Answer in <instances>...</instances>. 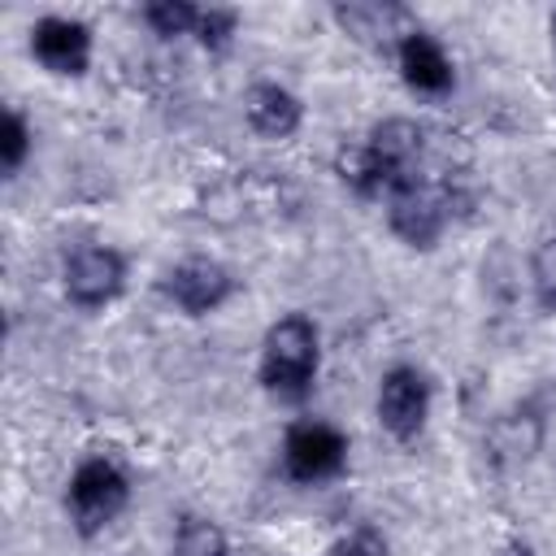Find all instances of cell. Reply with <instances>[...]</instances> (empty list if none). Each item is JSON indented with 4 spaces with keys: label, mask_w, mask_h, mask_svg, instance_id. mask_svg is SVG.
Instances as JSON below:
<instances>
[{
    "label": "cell",
    "mask_w": 556,
    "mask_h": 556,
    "mask_svg": "<svg viewBox=\"0 0 556 556\" xmlns=\"http://www.w3.org/2000/svg\"><path fill=\"white\" fill-rule=\"evenodd\" d=\"M230 291H235L230 269L222 261H208V256H191L165 274V295L191 317L222 308L230 300Z\"/></svg>",
    "instance_id": "cell-6"
},
{
    "label": "cell",
    "mask_w": 556,
    "mask_h": 556,
    "mask_svg": "<svg viewBox=\"0 0 556 556\" xmlns=\"http://www.w3.org/2000/svg\"><path fill=\"white\" fill-rule=\"evenodd\" d=\"M552 35H556V17H552Z\"/></svg>",
    "instance_id": "cell-17"
},
{
    "label": "cell",
    "mask_w": 556,
    "mask_h": 556,
    "mask_svg": "<svg viewBox=\"0 0 556 556\" xmlns=\"http://www.w3.org/2000/svg\"><path fill=\"white\" fill-rule=\"evenodd\" d=\"M239 26V13L235 9H200V22H195V35L204 48H226L230 35Z\"/></svg>",
    "instance_id": "cell-13"
},
{
    "label": "cell",
    "mask_w": 556,
    "mask_h": 556,
    "mask_svg": "<svg viewBox=\"0 0 556 556\" xmlns=\"http://www.w3.org/2000/svg\"><path fill=\"white\" fill-rule=\"evenodd\" d=\"M30 52L52 74H83L91 61V26L78 17H39L30 30Z\"/></svg>",
    "instance_id": "cell-7"
},
{
    "label": "cell",
    "mask_w": 556,
    "mask_h": 556,
    "mask_svg": "<svg viewBox=\"0 0 556 556\" xmlns=\"http://www.w3.org/2000/svg\"><path fill=\"white\" fill-rule=\"evenodd\" d=\"M26 148H30V130H26V122L9 109V113H4V130H0V165L13 174V169L26 161Z\"/></svg>",
    "instance_id": "cell-14"
},
{
    "label": "cell",
    "mask_w": 556,
    "mask_h": 556,
    "mask_svg": "<svg viewBox=\"0 0 556 556\" xmlns=\"http://www.w3.org/2000/svg\"><path fill=\"white\" fill-rule=\"evenodd\" d=\"M126 287V261L113 248H74L65 261V295L83 308H100L109 304L117 291Z\"/></svg>",
    "instance_id": "cell-4"
},
{
    "label": "cell",
    "mask_w": 556,
    "mask_h": 556,
    "mask_svg": "<svg viewBox=\"0 0 556 556\" xmlns=\"http://www.w3.org/2000/svg\"><path fill=\"white\" fill-rule=\"evenodd\" d=\"M243 109H248L252 130H261V135H269V139H287V135L300 126V100H295L287 87H278V83H256V87H248Z\"/></svg>",
    "instance_id": "cell-10"
},
{
    "label": "cell",
    "mask_w": 556,
    "mask_h": 556,
    "mask_svg": "<svg viewBox=\"0 0 556 556\" xmlns=\"http://www.w3.org/2000/svg\"><path fill=\"white\" fill-rule=\"evenodd\" d=\"M169 556H226V534L204 517H182Z\"/></svg>",
    "instance_id": "cell-11"
},
{
    "label": "cell",
    "mask_w": 556,
    "mask_h": 556,
    "mask_svg": "<svg viewBox=\"0 0 556 556\" xmlns=\"http://www.w3.org/2000/svg\"><path fill=\"white\" fill-rule=\"evenodd\" d=\"M430 413V382L421 369L413 365H395L382 374L378 387V421L395 434V439H413L426 426Z\"/></svg>",
    "instance_id": "cell-5"
},
{
    "label": "cell",
    "mask_w": 556,
    "mask_h": 556,
    "mask_svg": "<svg viewBox=\"0 0 556 556\" xmlns=\"http://www.w3.org/2000/svg\"><path fill=\"white\" fill-rule=\"evenodd\" d=\"M334 556H387V543H382L378 530L361 526V530H352V534H343L334 543Z\"/></svg>",
    "instance_id": "cell-15"
},
{
    "label": "cell",
    "mask_w": 556,
    "mask_h": 556,
    "mask_svg": "<svg viewBox=\"0 0 556 556\" xmlns=\"http://www.w3.org/2000/svg\"><path fill=\"white\" fill-rule=\"evenodd\" d=\"M348 460V439L326 421H295L282 443V465L295 482H321L334 478Z\"/></svg>",
    "instance_id": "cell-3"
},
{
    "label": "cell",
    "mask_w": 556,
    "mask_h": 556,
    "mask_svg": "<svg viewBox=\"0 0 556 556\" xmlns=\"http://www.w3.org/2000/svg\"><path fill=\"white\" fill-rule=\"evenodd\" d=\"M400 74H404V83L413 91L439 96V91L452 87V61H447V52L430 35H421V30H408L400 39Z\"/></svg>",
    "instance_id": "cell-9"
},
{
    "label": "cell",
    "mask_w": 556,
    "mask_h": 556,
    "mask_svg": "<svg viewBox=\"0 0 556 556\" xmlns=\"http://www.w3.org/2000/svg\"><path fill=\"white\" fill-rule=\"evenodd\" d=\"M317 374V326L304 313H287L265 330L261 387L278 400H304Z\"/></svg>",
    "instance_id": "cell-1"
},
{
    "label": "cell",
    "mask_w": 556,
    "mask_h": 556,
    "mask_svg": "<svg viewBox=\"0 0 556 556\" xmlns=\"http://www.w3.org/2000/svg\"><path fill=\"white\" fill-rule=\"evenodd\" d=\"M387 217H391V230L413 243V248H434V239L443 235V222H447V200L426 187V182H413L404 191H395L387 200Z\"/></svg>",
    "instance_id": "cell-8"
},
{
    "label": "cell",
    "mask_w": 556,
    "mask_h": 556,
    "mask_svg": "<svg viewBox=\"0 0 556 556\" xmlns=\"http://www.w3.org/2000/svg\"><path fill=\"white\" fill-rule=\"evenodd\" d=\"M143 17H148V26H152L156 35H187V30H195L200 9L178 4V0H156V4L143 9Z\"/></svg>",
    "instance_id": "cell-12"
},
{
    "label": "cell",
    "mask_w": 556,
    "mask_h": 556,
    "mask_svg": "<svg viewBox=\"0 0 556 556\" xmlns=\"http://www.w3.org/2000/svg\"><path fill=\"white\" fill-rule=\"evenodd\" d=\"M126 500H130V482H126V473H122L113 460H104V456L83 460V465L74 469L70 495H65L78 534L104 530V526L126 508Z\"/></svg>",
    "instance_id": "cell-2"
},
{
    "label": "cell",
    "mask_w": 556,
    "mask_h": 556,
    "mask_svg": "<svg viewBox=\"0 0 556 556\" xmlns=\"http://www.w3.org/2000/svg\"><path fill=\"white\" fill-rule=\"evenodd\" d=\"M552 256H556V239H552ZM534 274H539V295H543V304H556V269H552V265L539 256Z\"/></svg>",
    "instance_id": "cell-16"
}]
</instances>
